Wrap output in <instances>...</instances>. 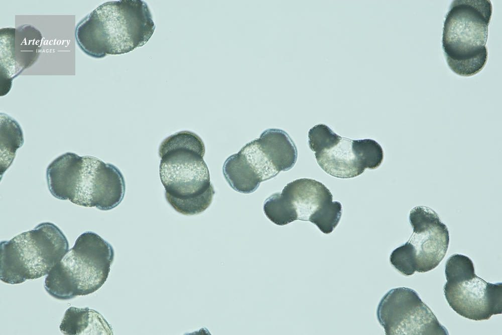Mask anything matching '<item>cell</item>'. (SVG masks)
<instances>
[{
	"mask_svg": "<svg viewBox=\"0 0 502 335\" xmlns=\"http://www.w3.org/2000/svg\"><path fill=\"white\" fill-rule=\"evenodd\" d=\"M69 250L62 231L45 222L0 243V278L17 284L48 274Z\"/></svg>",
	"mask_w": 502,
	"mask_h": 335,
	"instance_id": "6",
	"label": "cell"
},
{
	"mask_svg": "<svg viewBox=\"0 0 502 335\" xmlns=\"http://www.w3.org/2000/svg\"><path fill=\"white\" fill-rule=\"evenodd\" d=\"M263 210L267 218L278 226H285L298 219L291 202L282 192L274 193L267 198Z\"/></svg>",
	"mask_w": 502,
	"mask_h": 335,
	"instance_id": "17",
	"label": "cell"
},
{
	"mask_svg": "<svg viewBox=\"0 0 502 335\" xmlns=\"http://www.w3.org/2000/svg\"><path fill=\"white\" fill-rule=\"evenodd\" d=\"M377 318L387 335H448L417 292L406 287L388 291L380 302Z\"/></svg>",
	"mask_w": 502,
	"mask_h": 335,
	"instance_id": "7",
	"label": "cell"
},
{
	"mask_svg": "<svg viewBox=\"0 0 502 335\" xmlns=\"http://www.w3.org/2000/svg\"><path fill=\"white\" fill-rule=\"evenodd\" d=\"M352 140L341 137L330 149L315 153L319 166L327 174L340 178L356 177L364 172L352 149Z\"/></svg>",
	"mask_w": 502,
	"mask_h": 335,
	"instance_id": "12",
	"label": "cell"
},
{
	"mask_svg": "<svg viewBox=\"0 0 502 335\" xmlns=\"http://www.w3.org/2000/svg\"><path fill=\"white\" fill-rule=\"evenodd\" d=\"M491 14L490 1L453 2L444 24L442 47L447 64L455 73L470 76L485 66Z\"/></svg>",
	"mask_w": 502,
	"mask_h": 335,
	"instance_id": "5",
	"label": "cell"
},
{
	"mask_svg": "<svg viewBox=\"0 0 502 335\" xmlns=\"http://www.w3.org/2000/svg\"><path fill=\"white\" fill-rule=\"evenodd\" d=\"M42 39L40 30L32 25L1 29V96L8 93L14 78L37 60Z\"/></svg>",
	"mask_w": 502,
	"mask_h": 335,
	"instance_id": "10",
	"label": "cell"
},
{
	"mask_svg": "<svg viewBox=\"0 0 502 335\" xmlns=\"http://www.w3.org/2000/svg\"><path fill=\"white\" fill-rule=\"evenodd\" d=\"M443 291L449 306L464 317L484 320L502 313L501 282L490 283L476 275L458 283L446 282Z\"/></svg>",
	"mask_w": 502,
	"mask_h": 335,
	"instance_id": "9",
	"label": "cell"
},
{
	"mask_svg": "<svg viewBox=\"0 0 502 335\" xmlns=\"http://www.w3.org/2000/svg\"><path fill=\"white\" fill-rule=\"evenodd\" d=\"M409 221L413 233L409 240L416 252V271L420 273L434 269L445 257L449 243L447 226L438 214L426 206L413 208Z\"/></svg>",
	"mask_w": 502,
	"mask_h": 335,
	"instance_id": "8",
	"label": "cell"
},
{
	"mask_svg": "<svg viewBox=\"0 0 502 335\" xmlns=\"http://www.w3.org/2000/svg\"><path fill=\"white\" fill-rule=\"evenodd\" d=\"M447 283L455 284L470 280L476 275L472 260L467 256L454 254L447 260L445 266Z\"/></svg>",
	"mask_w": 502,
	"mask_h": 335,
	"instance_id": "20",
	"label": "cell"
},
{
	"mask_svg": "<svg viewBox=\"0 0 502 335\" xmlns=\"http://www.w3.org/2000/svg\"><path fill=\"white\" fill-rule=\"evenodd\" d=\"M114 256L109 243L94 232H85L49 271L45 289L61 300L92 293L106 281Z\"/></svg>",
	"mask_w": 502,
	"mask_h": 335,
	"instance_id": "4",
	"label": "cell"
},
{
	"mask_svg": "<svg viewBox=\"0 0 502 335\" xmlns=\"http://www.w3.org/2000/svg\"><path fill=\"white\" fill-rule=\"evenodd\" d=\"M46 178L49 190L56 198L103 210L117 206L126 191L124 177L116 167L71 152L48 165Z\"/></svg>",
	"mask_w": 502,
	"mask_h": 335,
	"instance_id": "3",
	"label": "cell"
},
{
	"mask_svg": "<svg viewBox=\"0 0 502 335\" xmlns=\"http://www.w3.org/2000/svg\"><path fill=\"white\" fill-rule=\"evenodd\" d=\"M205 146L196 134L180 131L161 143L159 174L165 198L177 212L198 214L212 202L215 191L203 159Z\"/></svg>",
	"mask_w": 502,
	"mask_h": 335,
	"instance_id": "1",
	"label": "cell"
},
{
	"mask_svg": "<svg viewBox=\"0 0 502 335\" xmlns=\"http://www.w3.org/2000/svg\"><path fill=\"white\" fill-rule=\"evenodd\" d=\"M352 146L359 162L364 169H376L383 162L384 155L383 148L375 140H352Z\"/></svg>",
	"mask_w": 502,
	"mask_h": 335,
	"instance_id": "19",
	"label": "cell"
},
{
	"mask_svg": "<svg viewBox=\"0 0 502 335\" xmlns=\"http://www.w3.org/2000/svg\"><path fill=\"white\" fill-rule=\"evenodd\" d=\"M1 175L11 165L16 151L23 144L22 129L18 123L8 115H1Z\"/></svg>",
	"mask_w": 502,
	"mask_h": 335,
	"instance_id": "16",
	"label": "cell"
},
{
	"mask_svg": "<svg viewBox=\"0 0 502 335\" xmlns=\"http://www.w3.org/2000/svg\"><path fill=\"white\" fill-rule=\"evenodd\" d=\"M341 137L327 125L318 124L309 131V146L312 151L319 153L334 147L340 141Z\"/></svg>",
	"mask_w": 502,
	"mask_h": 335,
	"instance_id": "22",
	"label": "cell"
},
{
	"mask_svg": "<svg viewBox=\"0 0 502 335\" xmlns=\"http://www.w3.org/2000/svg\"><path fill=\"white\" fill-rule=\"evenodd\" d=\"M342 214V205L337 201H332L329 205L316 214L310 222L325 234L331 233L338 224Z\"/></svg>",
	"mask_w": 502,
	"mask_h": 335,
	"instance_id": "23",
	"label": "cell"
},
{
	"mask_svg": "<svg viewBox=\"0 0 502 335\" xmlns=\"http://www.w3.org/2000/svg\"><path fill=\"white\" fill-rule=\"evenodd\" d=\"M239 152L244 155L262 182L276 176L279 173L267 158L257 139L245 145Z\"/></svg>",
	"mask_w": 502,
	"mask_h": 335,
	"instance_id": "18",
	"label": "cell"
},
{
	"mask_svg": "<svg viewBox=\"0 0 502 335\" xmlns=\"http://www.w3.org/2000/svg\"><path fill=\"white\" fill-rule=\"evenodd\" d=\"M267 158L279 173L295 165L297 159L296 145L289 135L279 129H268L257 139Z\"/></svg>",
	"mask_w": 502,
	"mask_h": 335,
	"instance_id": "13",
	"label": "cell"
},
{
	"mask_svg": "<svg viewBox=\"0 0 502 335\" xmlns=\"http://www.w3.org/2000/svg\"><path fill=\"white\" fill-rule=\"evenodd\" d=\"M59 328L62 333L67 335L113 334L111 327L104 317L88 307L68 308Z\"/></svg>",
	"mask_w": 502,
	"mask_h": 335,
	"instance_id": "14",
	"label": "cell"
},
{
	"mask_svg": "<svg viewBox=\"0 0 502 335\" xmlns=\"http://www.w3.org/2000/svg\"><path fill=\"white\" fill-rule=\"evenodd\" d=\"M290 200L298 219L309 221L310 216L332 201L333 196L321 182L309 178L296 179L288 183L282 192Z\"/></svg>",
	"mask_w": 502,
	"mask_h": 335,
	"instance_id": "11",
	"label": "cell"
},
{
	"mask_svg": "<svg viewBox=\"0 0 502 335\" xmlns=\"http://www.w3.org/2000/svg\"><path fill=\"white\" fill-rule=\"evenodd\" d=\"M390 262L402 274L406 276L413 275L417 270L415 249L410 242H407L392 252Z\"/></svg>",
	"mask_w": 502,
	"mask_h": 335,
	"instance_id": "21",
	"label": "cell"
},
{
	"mask_svg": "<svg viewBox=\"0 0 502 335\" xmlns=\"http://www.w3.org/2000/svg\"><path fill=\"white\" fill-rule=\"evenodd\" d=\"M155 25L147 4L142 0L105 3L76 26L80 48L96 58L129 53L145 45Z\"/></svg>",
	"mask_w": 502,
	"mask_h": 335,
	"instance_id": "2",
	"label": "cell"
},
{
	"mask_svg": "<svg viewBox=\"0 0 502 335\" xmlns=\"http://www.w3.org/2000/svg\"><path fill=\"white\" fill-rule=\"evenodd\" d=\"M222 170L229 186L239 193H253L262 182L244 155L239 151L226 159Z\"/></svg>",
	"mask_w": 502,
	"mask_h": 335,
	"instance_id": "15",
	"label": "cell"
}]
</instances>
